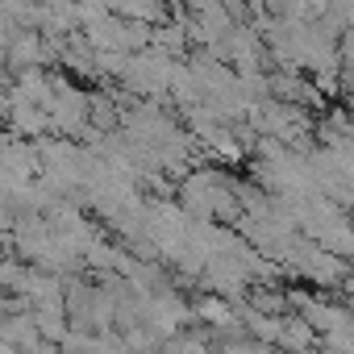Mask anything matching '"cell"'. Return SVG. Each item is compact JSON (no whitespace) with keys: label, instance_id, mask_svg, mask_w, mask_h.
I'll list each match as a JSON object with an SVG mask.
<instances>
[{"label":"cell","instance_id":"5","mask_svg":"<svg viewBox=\"0 0 354 354\" xmlns=\"http://www.w3.org/2000/svg\"><path fill=\"white\" fill-rule=\"evenodd\" d=\"M350 225H354V221H350Z\"/></svg>","mask_w":354,"mask_h":354},{"label":"cell","instance_id":"4","mask_svg":"<svg viewBox=\"0 0 354 354\" xmlns=\"http://www.w3.org/2000/svg\"><path fill=\"white\" fill-rule=\"evenodd\" d=\"M162 5H171V0H162Z\"/></svg>","mask_w":354,"mask_h":354},{"label":"cell","instance_id":"1","mask_svg":"<svg viewBox=\"0 0 354 354\" xmlns=\"http://www.w3.org/2000/svg\"><path fill=\"white\" fill-rule=\"evenodd\" d=\"M267 84H271V100H283V104H296V109H317L325 96L317 92V84L308 80V75H300V71H283V67H275V71H267Z\"/></svg>","mask_w":354,"mask_h":354},{"label":"cell","instance_id":"2","mask_svg":"<svg viewBox=\"0 0 354 354\" xmlns=\"http://www.w3.org/2000/svg\"><path fill=\"white\" fill-rule=\"evenodd\" d=\"M317 342H321V337L313 333V325H308V321H300L296 313H288V317H283V329H279L275 350H288V354H308Z\"/></svg>","mask_w":354,"mask_h":354},{"label":"cell","instance_id":"3","mask_svg":"<svg viewBox=\"0 0 354 354\" xmlns=\"http://www.w3.org/2000/svg\"><path fill=\"white\" fill-rule=\"evenodd\" d=\"M113 13L125 17V21H142V26H167V5L162 0H113Z\"/></svg>","mask_w":354,"mask_h":354}]
</instances>
